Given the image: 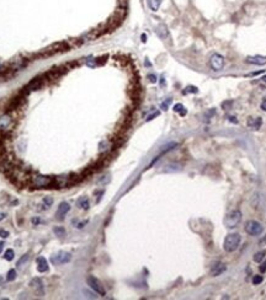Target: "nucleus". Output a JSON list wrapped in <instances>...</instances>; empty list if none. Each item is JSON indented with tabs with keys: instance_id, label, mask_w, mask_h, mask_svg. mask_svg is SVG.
Listing matches in <instances>:
<instances>
[{
	"instance_id": "nucleus-1",
	"label": "nucleus",
	"mask_w": 266,
	"mask_h": 300,
	"mask_svg": "<svg viewBox=\"0 0 266 300\" xmlns=\"http://www.w3.org/2000/svg\"><path fill=\"white\" fill-rule=\"evenodd\" d=\"M30 186L32 188H52L58 186L55 178L51 176H43V175H33L30 178Z\"/></svg>"
},
{
	"instance_id": "nucleus-2",
	"label": "nucleus",
	"mask_w": 266,
	"mask_h": 300,
	"mask_svg": "<svg viewBox=\"0 0 266 300\" xmlns=\"http://www.w3.org/2000/svg\"><path fill=\"white\" fill-rule=\"evenodd\" d=\"M240 241H242V236L239 234H229L224 239L223 246H224V250L227 252H234V251L239 247Z\"/></svg>"
},
{
	"instance_id": "nucleus-3",
	"label": "nucleus",
	"mask_w": 266,
	"mask_h": 300,
	"mask_svg": "<svg viewBox=\"0 0 266 300\" xmlns=\"http://www.w3.org/2000/svg\"><path fill=\"white\" fill-rule=\"evenodd\" d=\"M245 231L251 236H259L264 231V226L256 220H248L245 223Z\"/></svg>"
},
{
	"instance_id": "nucleus-4",
	"label": "nucleus",
	"mask_w": 266,
	"mask_h": 300,
	"mask_svg": "<svg viewBox=\"0 0 266 300\" xmlns=\"http://www.w3.org/2000/svg\"><path fill=\"white\" fill-rule=\"evenodd\" d=\"M86 283H88L89 287L96 293V294H99V295H101V296L106 295V291H105L104 287L101 285L100 281L97 279V278H95V277H93V276H89V277L86 278Z\"/></svg>"
},
{
	"instance_id": "nucleus-5",
	"label": "nucleus",
	"mask_w": 266,
	"mask_h": 300,
	"mask_svg": "<svg viewBox=\"0 0 266 300\" xmlns=\"http://www.w3.org/2000/svg\"><path fill=\"white\" fill-rule=\"evenodd\" d=\"M242 220V212L240 211H233L228 215V218L226 220V225L229 229H234L238 226V224Z\"/></svg>"
},
{
	"instance_id": "nucleus-6",
	"label": "nucleus",
	"mask_w": 266,
	"mask_h": 300,
	"mask_svg": "<svg viewBox=\"0 0 266 300\" xmlns=\"http://www.w3.org/2000/svg\"><path fill=\"white\" fill-rule=\"evenodd\" d=\"M209 65H211L212 70L221 72L223 69V67H224V58H223L221 54L216 53L211 57V59H209Z\"/></svg>"
},
{
	"instance_id": "nucleus-7",
	"label": "nucleus",
	"mask_w": 266,
	"mask_h": 300,
	"mask_svg": "<svg viewBox=\"0 0 266 300\" xmlns=\"http://www.w3.org/2000/svg\"><path fill=\"white\" fill-rule=\"evenodd\" d=\"M70 260H72V255L69 252H65V251H59L57 255H54L51 258L53 264H64Z\"/></svg>"
},
{
	"instance_id": "nucleus-8",
	"label": "nucleus",
	"mask_w": 266,
	"mask_h": 300,
	"mask_svg": "<svg viewBox=\"0 0 266 300\" xmlns=\"http://www.w3.org/2000/svg\"><path fill=\"white\" fill-rule=\"evenodd\" d=\"M69 211H70V205H69L68 202H62V203L59 204V207H58V209H57V212H55V217H57L58 219H63L64 215Z\"/></svg>"
},
{
	"instance_id": "nucleus-9",
	"label": "nucleus",
	"mask_w": 266,
	"mask_h": 300,
	"mask_svg": "<svg viewBox=\"0 0 266 300\" xmlns=\"http://www.w3.org/2000/svg\"><path fill=\"white\" fill-rule=\"evenodd\" d=\"M247 63L254 65H265L266 57H264V55H249L247 58Z\"/></svg>"
},
{
	"instance_id": "nucleus-10",
	"label": "nucleus",
	"mask_w": 266,
	"mask_h": 300,
	"mask_svg": "<svg viewBox=\"0 0 266 300\" xmlns=\"http://www.w3.org/2000/svg\"><path fill=\"white\" fill-rule=\"evenodd\" d=\"M12 124V120L9 115H3L0 117V129L1 130H8Z\"/></svg>"
},
{
	"instance_id": "nucleus-11",
	"label": "nucleus",
	"mask_w": 266,
	"mask_h": 300,
	"mask_svg": "<svg viewBox=\"0 0 266 300\" xmlns=\"http://www.w3.org/2000/svg\"><path fill=\"white\" fill-rule=\"evenodd\" d=\"M31 287H33L35 289H36V291H37V294H40V295H43L45 294V287H43V283H42V281L40 279V278H33V279L31 281Z\"/></svg>"
},
{
	"instance_id": "nucleus-12",
	"label": "nucleus",
	"mask_w": 266,
	"mask_h": 300,
	"mask_svg": "<svg viewBox=\"0 0 266 300\" xmlns=\"http://www.w3.org/2000/svg\"><path fill=\"white\" fill-rule=\"evenodd\" d=\"M42 84H43V80H42V78H40V76H36V78H33V79L29 82V85L26 86V89H29V90H37V89H40V87L42 86Z\"/></svg>"
},
{
	"instance_id": "nucleus-13",
	"label": "nucleus",
	"mask_w": 266,
	"mask_h": 300,
	"mask_svg": "<svg viewBox=\"0 0 266 300\" xmlns=\"http://www.w3.org/2000/svg\"><path fill=\"white\" fill-rule=\"evenodd\" d=\"M226 266L223 263H216V264H213V267H212V269H211V274L213 276V277H216V276H219V274H222L223 272L226 271Z\"/></svg>"
},
{
	"instance_id": "nucleus-14",
	"label": "nucleus",
	"mask_w": 266,
	"mask_h": 300,
	"mask_svg": "<svg viewBox=\"0 0 266 300\" xmlns=\"http://www.w3.org/2000/svg\"><path fill=\"white\" fill-rule=\"evenodd\" d=\"M48 269V263H47V260L45 257H38L37 258V271L41 272V273H43Z\"/></svg>"
},
{
	"instance_id": "nucleus-15",
	"label": "nucleus",
	"mask_w": 266,
	"mask_h": 300,
	"mask_svg": "<svg viewBox=\"0 0 266 300\" xmlns=\"http://www.w3.org/2000/svg\"><path fill=\"white\" fill-rule=\"evenodd\" d=\"M157 34L162 38V39H165L168 37V29L164 24H160L158 27H157Z\"/></svg>"
},
{
	"instance_id": "nucleus-16",
	"label": "nucleus",
	"mask_w": 266,
	"mask_h": 300,
	"mask_svg": "<svg viewBox=\"0 0 266 300\" xmlns=\"http://www.w3.org/2000/svg\"><path fill=\"white\" fill-rule=\"evenodd\" d=\"M78 205H79L81 209H84V211H88L89 207H90L89 199H88L86 197H81V198H79V199H78Z\"/></svg>"
},
{
	"instance_id": "nucleus-17",
	"label": "nucleus",
	"mask_w": 266,
	"mask_h": 300,
	"mask_svg": "<svg viewBox=\"0 0 266 300\" xmlns=\"http://www.w3.org/2000/svg\"><path fill=\"white\" fill-rule=\"evenodd\" d=\"M162 1L163 0H149V8L153 11H158L160 5H162Z\"/></svg>"
},
{
	"instance_id": "nucleus-18",
	"label": "nucleus",
	"mask_w": 266,
	"mask_h": 300,
	"mask_svg": "<svg viewBox=\"0 0 266 300\" xmlns=\"http://www.w3.org/2000/svg\"><path fill=\"white\" fill-rule=\"evenodd\" d=\"M53 233L58 236V238H64L65 236V229L63 226H55L53 229Z\"/></svg>"
},
{
	"instance_id": "nucleus-19",
	"label": "nucleus",
	"mask_w": 266,
	"mask_h": 300,
	"mask_svg": "<svg viewBox=\"0 0 266 300\" xmlns=\"http://www.w3.org/2000/svg\"><path fill=\"white\" fill-rule=\"evenodd\" d=\"M174 111H175V112H179L181 116L186 115V110H185V107L181 103H176V105H175V106H174Z\"/></svg>"
},
{
	"instance_id": "nucleus-20",
	"label": "nucleus",
	"mask_w": 266,
	"mask_h": 300,
	"mask_svg": "<svg viewBox=\"0 0 266 300\" xmlns=\"http://www.w3.org/2000/svg\"><path fill=\"white\" fill-rule=\"evenodd\" d=\"M265 255H266L265 251H260V252H256V253H255V256H254V261H255V262H261V261L265 258Z\"/></svg>"
},
{
	"instance_id": "nucleus-21",
	"label": "nucleus",
	"mask_w": 266,
	"mask_h": 300,
	"mask_svg": "<svg viewBox=\"0 0 266 300\" xmlns=\"http://www.w3.org/2000/svg\"><path fill=\"white\" fill-rule=\"evenodd\" d=\"M15 278H16V271L15 269H10L8 272V276H6V281H8V282H12V281H15Z\"/></svg>"
},
{
	"instance_id": "nucleus-22",
	"label": "nucleus",
	"mask_w": 266,
	"mask_h": 300,
	"mask_svg": "<svg viewBox=\"0 0 266 300\" xmlns=\"http://www.w3.org/2000/svg\"><path fill=\"white\" fill-rule=\"evenodd\" d=\"M14 256H15V253H14V251H12L11 248H9V250H6V251H5L4 258H5L6 261H11V260H14Z\"/></svg>"
},
{
	"instance_id": "nucleus-23",
	"label": "nucleus",
	"mask_w": 266,
	"mask_h": 300,
	"mask_svg": "<svg viewBox=\"0 0 266 300\" xmlns=\"http://www.w3.org/2000/svg\"><path fill=\"white\" fill-rule=\"evenodd\" d=\"M29 257H30V256H29V255H27V253H26V255H24V256H22V257H21V258H20L19 261H17V263H16V266H17V267H22V266H24V264H25V263H26L27 261H29Z\"/></svg>"
},
{
	"instance_id": "nucleus-24",
	"label": "nucleus",
	"mask_w": 266,
	"mask_h": 300,
	"mask_svg": "<svg viewBox=\"0 0 266 300\" xmlns=\"http://www.w3.org/2000/svg\"><path fill=\"white\" fill-rule=\"evenodd\" d=\"M262 281H264L262 276H254V277H253V284H254V285H257V284L262 283Z\"/></svg>"
},
{
	"instance_id": "nucleus-25",
	"label": "nucleus",
	"mask_w": 266,
	"mask_h": 300,
	"mask_svg": "<svg viewBox=\"0 0 266 300\" xmlns=\"http://www.w3.org/2000/svg\"><path fill=\"white\" fill-rule=\"evenodd\" d=\"M43 204L47 205V208H50L53 204V198L52 197H45L43 198Z\"/></svg>"
},
{
	"instance_id": "nucleus-26",
	"label": "nucleus",
	"mask_w": 266,
	"mask_h": 300,
	"mask_svg": "<svg viewBox=\"0 0 266 300\" xmlns=\"http://www.w3.org/2000/svg\"><path fill=\"white\" fill-rule=\"evenodd\" d=\"M261 124H262V120H261L260 117H257L256 120H255V123L253 124V127H254L255 129H259V128L261 127Z\"/></svg>"
},
{
	"instance_id": "nucleus-27",
	"label": "nucleus",
	"mask_w": 266,
	"mask_h": 300,
	"mask_svg": "<svg viewBox=\"0 0 266 300\" xmlns=\"http://www.w3.org/2000/svg\"><path fill=\"white\" fill-rule=\"evenodd\" d=\"M0 238H3V239L9 238V231H6L4 229H0Z\"/></svg>"
},
{
	"instance_id": "nucleus-28",
	"label": "nucleus",
	"mask_w": 266,
	"mask_h": 300,
	"mask_svg": "<svg viewBox=\"0 0 266 300\" xmlns=\"http://www.w3.org/2000/svg\"><path fill=\"white\" fill-rule=\"evenodd\" d=\"M171 102V99H168L165 102H163L162 103V110H164V111H166L168 110V106H169V103Z\"/></svg>"
},
{
	"instance_id": "nucleus-29",
	"label": "nucleus",
	"mask_w": 266,
	"mask_h": 300,
	"mask_svg": "<svg viewBox=\"0 0 266 300\" xmlns=\"http://www.w3.org/2000/svg\"><path fill=\"white\" fill-rule=\"evenodd\" d=\"M186 91H187V92H193V94H196V92H198V90L196 89L195 86H187V87H186Z\"/></svg>"
},
{
	"instance_id": "nucleus-30",
	"label": "nucleus",
	"mask_w": 266,
	"mask_h": 300,
	"mask_svg": "<svg viewBox=\"0 0 266 300\" xmlns=\"http://www.w3.org/2000/svg\"><path fill=\"white\" fill-rule=\"evenodd\" d=\"M86 224H88V220H84V221H80V223H79V224H78V225H76V228H78V229H83V228H84V226H85Z\"/></svg>"
},
{
	"instance_id": "nucleus-31",
	"label": "nucleus",
	"mask_w": 266,
	"mask_h": 300,
	"mask_svg": "<svg viewBox=\"0 0 266 300\" xmlns=\"http://www.w3.org/2000/svg\"><path fill=\"white\" fill-rule=\"evenodd\" d=\"M148 79H149V81L150 82H157V76L155 75H153V74H150V75H148Z\"/></svg>"
},
{
	"instance_id": "nucleus-32",
	"label": "nucleus",
	"mask_w": 266,
	"mask_h": 300,
	"mask_svg": "<svg viewBox=\"0 0 266 300\" xmlns=\"http://www.w3.org/2000/svg\"><path fill=\"white\" fill-rule=\"evenodd\" d=\"M157 116H159V112H154L153 115H150V116H148V118H147V121H152L154 117H157Z\"/></svg>"
},
{
	"instance_id": "nucleus-33",
	"label": "nucleus",
	"mask_w": 266,
	"mask_h": 300,
	"mask_svg": "<svg viewBox=\"0 0 266 300\" xmlns=\"http://www.w3.org/2000/svg\"><path fill=\"white\" fill-rule=\"evenodd\" d=\"M260 272H261V273L266 272V261H265V262L261 264V266H260Z\"/></svg>"
},
{
	"instance_id": "nucleus-34",
	"label": "nucleus",
	"mask_w": 266,
	"mask_h": 300,
	"mask_svg": "<svg viewBox=\"0 0 266 300\" xmlns=\"http://www.w3.org/2000/svg\"><path fill=\"white\" fill-rule=\"evenodd\" d=\"M260 107H261V110H262V111H265V112H266V99L261 102V106H260Z\"/></svg>"
},
{
	"instance_id": "nucleus-35",
	"label": "nucleus",
	"mask_w": 266,
	"mask_h": 300,
	"mask_svg": "<svg viewBox=\"0 0 266 300\" xmlns=\"http://www.w3.org/2000/svg\"><path fill=\"white\" fill-rule=\"evenodd\" d=\"M40 221H41V219H40V218H32V224H33V225L38 224Z\"/></svg>"
},
{
	"instance_id": "nucleus-36",
	"label": "nucleus",
	"mask_w": 266,
	"mask_h": 300,
	"mask_svg": "<svg viewBox=\"0 0 266 300\" xmlns=\"http://www.w3.org/2000/svg\"><path fill=\"white\" fill-rule=\"evenodd\" d=\"M3 247H4V242L1 241L0 242V253H1V251H3Z\"/></svg>"
},
{
	"instance_id": "nucleus-37",
	"label": "nucleus",
	"mask_w": 266,
	"mask_h": 300,
	"mask_svg": "<svg viewBox=\"0 0 266 300\" xmlns=\"http://www.w3.org/2000/svg\"><path fill=\"white\" fill-rule=\"evenodd\" d=\"M4 218H5V214H4V213H0V221H1Z\"/></svg>"
},
{
	"instance_id": "nucleus-38",
	"label": "nucleus",
	"mask_w": 266,
	"mask_h": 300,
	"mask_svg": "<svg viewBox=\"0 0 266 300\" xmlns=\"http://www.w3.org/2000/svg\"><path fill=\"white\" fill-rule=\"evenodd\" d=\"M142 42H147V36H145V34H142Z\"/></svg>"
},
{
	"instance_id": "nucleus-39",
	"label": "nucleus",
	"mask_w": 266,
	"mask_h": 300,
	"mask_svg": "<svg viewBox=\"0 0 266 300\" xmlns=\"http://www.w3.org/2000/svg\"><path fill=\"white\" fill-rule=\"evenodd\" d=\"M4 72V67L1 65V63H0V73H3Z\"/></svg>"
},
{
	"instance_id": "nucleus-40",
	"label": "nucleus",
	"mask_w": 266,
	"mask_h": 300,
	"mask_svg": "<svg viewBox=\"0 0 266 300\" xmlns=\"http://www.w3.org/2000/svg\"><path fill=\"white\" fill-rule=\"evenodd\" d=\"M261 80H262V81L266 84V75H264V76H262V78H261Z\"/></svg>"
}]
</instances>
